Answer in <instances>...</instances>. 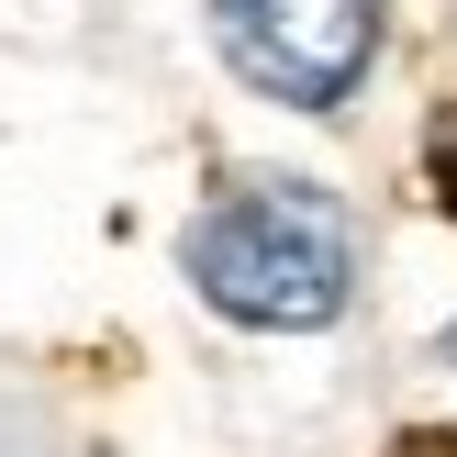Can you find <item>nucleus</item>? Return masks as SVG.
Instances as JSON below:
<instances>
[{
  "mask_svg": "<svg viewBox=\"0 0 457 457\" xmlns=\"http://www.w3.org/2000/svg\"><path fill=\"white\" fill-rule=\"evenodd\" d=\"M190 290L257 335H324L357 302V235L312 179H235L179 245Z\"/></svg>",
  "mask_w": 457,
  "mask_h": 457,
  "instance_id": "f257e3e1",
  "label": "nucleus"
},
{
  "mask_svg": "<svg viewBox=\"0 0 457 457\" xmlns=\"http://www.w3.org/2000/svg\"><path fill=\"white\" fill-rule=\"evenodd\" d=\"M212 34L245 89L290 112H335L379 56V0H212Z\"/></svg>",
  "mask_w": 457,
  "mask_h": 457,
  "instance_id": "f03ea898",
  "label": "nucleus"
},
{
  "mask_svg": "<svg viewBox=\"0 0 457 457\" xmlns=\"http://www.w3.org/2000/svg\"><path fill=\"white\" fill-rule=\"evenodd\" d=\"M436 190H446V212H457V123L436 134Z\"/></svg>",
  "mask_w": 457,
  "mask_h": 457,
  "instance_id": "7ed1b4c3",
  "label": "nucleus"
},
{
  "mask_svg": "<svg viewBox=\"0 0 457 457\" xmlns=\"http://www.w3.org/2000/svg\"><path fill=\"white\" fill-rule=\"evenodd\" d=\"M446 369H457V335H446Z\"/></svg>",
  "mask_w": 457,
  "mask_h": 457,
  "instance_id": "20e7f679",
  "label": "nucleus"
}]
</instances>
